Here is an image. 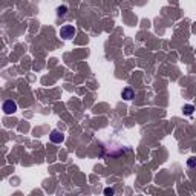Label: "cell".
Here are the masks:
<instances>
[{"instance_id":"1","label":"cell","mask_w":196,"mask_h":196,"mask_svg":"<svg viewBox=\"0 0 196 196\" xmlns=\"http://www.w3.org/2000/svg\"><path fill=\"white\" fill-rule=\"evenodd\" d=\"M58 34H60V37L63 40H71L75 35V28H74L72 24H64V26H61Z\"/></svg>"},{"instance_id":"2","label":"cell","mask_w":196,"mask_h":196,"mask_svg":"<svg viewBox=\"0 0 196 196\" xmlns=\"http://www.w3.org/2000/svg\"><path fill=\"white\" fill-rule=\"evenodd\" d=\"M3 112H5L6 115L15 113V112H17V103L12 101V100H6V101L3 103Z\"/></svg>"},{"instance_id":"3","label":"cell","mask_w":196,"mask_h":196,"mask_svg":"<svg viewBox=\"0 0 196 196\" xmlns=\"http://www.w3.org/2000/svg\"><path fill=\"white\" fill-rule=\"evenodd\" d=\"M49 138H51V141H52V143H55V144H60V143L64 141V136L61 135L60 130H52L51 135H49Z\"/></svg>"},{"instance_id":"4","label":"cell","mask_w":196,"mask_h":196,"mask_svg":"<svg viewBox=\"0 0 196 196\" xmlns=\"http://www.w3.org/2000/svg\"><path fill=\"white\" fill-rule=\"evenodd\" d=\"M121 97L124 98V100H132V98L135 97V92L132 87H126V89H122L121 92Z\"/></svg>"},{"instance_id":"5","label":"cell","mask_w":196,"mask_h":196,"mask_svg":"<svg viewBox=\"0 0 196 196\" xmlns=\"http://www.w3.org/2000/svg\"><path fill=\"white\" fill-rule=\"evenodd\" d=\"M182 110H184V113H185V115H192V113H193V110H195V107H193L192 104H185Z\"/></svg>"},{"instance_id":"6","label":"cell","mask_w":196,"mask_h":196,"mask_svg":"<svg viewBox=\"0 0 196 196\" xmlns=\"http://www.w3.org/2000/svg\"><path fill=\"white\" fill-rule=\"evenodd\" d=\"M66 11H68V6H66V5H63V6H58V8H57V14H58V15H64Z\"/></svg>"},{"instance_id":"7","label":"cell","mask_w":196,"mask_h":196,"mask_svg":"<svg viewBox=\"0 0 196 196\" xmlns=\"http://www.w3.org/2000/svg\"><path fill=\"white\" fill-rule=\"evenodd\" d=\"M187 166H188L190 169H196V158H188V161H187Z\"/></svg>"},{"instance_id":"8","label":"cell","mask_w":196,"mask_h":196,"mask_svg":"<svg viewBox=\"0 0 196 196\" xmlns=\"http://www.w3.org/2000/svg\"><path fill=\"white\" fill-rule=\"evenodd\" d=\"M115 195V190L113 188H110V187H106L104 188V196H113Z\"/></svg>"}]
</instances>
